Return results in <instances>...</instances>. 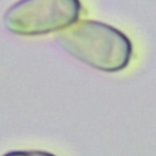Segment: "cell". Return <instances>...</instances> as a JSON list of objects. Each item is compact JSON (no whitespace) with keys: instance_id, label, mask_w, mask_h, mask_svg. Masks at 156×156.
<instances>
[{"instance_id":"1","label":"cell","mask_w":156,"mask_h":156,"mask_svg":"<svg viewBox=\"0 0 156 156\" xmlns=\"http://www.w3.org/2000/svg\"><path fill=\"white\" fill-rule=\"evenodd\" d=\"M55 40L76 60L106 73L126 69L133 56V44L122 30L95 20L77 21Z\"/></svg>"},{"instance_id":"2","label":"cell","mask_w":156,"mask_h":156,"mask_svg":"<svg viewBox=\"0 0 156 156\" xmlns=\"http://www.w3.org/2000/svg\"><path fill=\"white\" fill-rule=\"evenodd\" d=\"M80 12L79 0H18L4 13V26L21 37L45 35L71 27Z\"/></svg>"},{"instance_id":"3","label":"cell","mask_w":156,"mask_h":156,"mask_svg":"<svg viewBox=\"0 0 156 156\" xmlns=\"http://www.w3.org/2000/svg\"><path fill=\"white\" fill-rule=\"evenodd\" d=\"M2 156H56V155L43 150H16V151L6 152Z\"/></svg>"}]
</instances>
